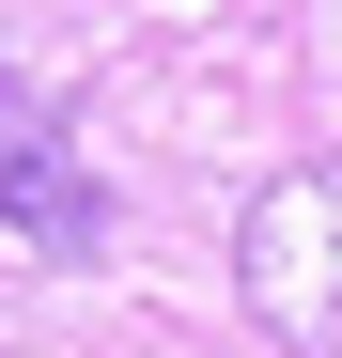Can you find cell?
<instances>
[{"label": "cell", "instance_id": "2", "mask_svg": "<svg viewBox=\"0 0 342 358\" xmlns=\"http://www.w3.org/2000/svg\"><path fill=\"white\" fill-rule=\"evenodd\" d=\"M0 218H16L31 234V250H94V234H109V203H94V171H78V141H63V109H47L16 63H0Z\"/></svg>", "mask_w": 342, "mask_h": 358}, {"label": "cell", "instance_id": "1", "mask_svg": "<svg viewBox=\"0 0 342 358\" xmlns=\"http://www.w3.org/2000/svg\"><path fill=\"white\" fill-rule=\"evenodd\" d=\"M234 296H249L296 358H342V156H296V171L249 187V218H234Z\"/></svg>", "mask_w": 342, "mask_h": 358}]
</instances>
